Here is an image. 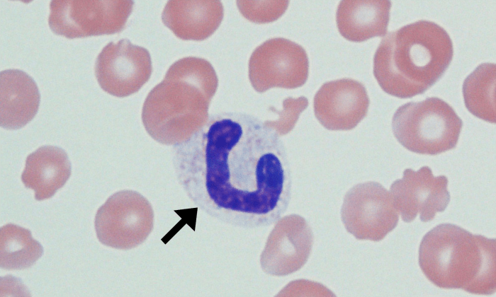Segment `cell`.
I'll list each match as a JSON object with an SVG mask.
<instances>
[{
	"label": "cell",
	"instance_id": "19",
	"mask_svg": "<svg viewBox=\"0 0 496 297\" xmlns=\"http://www.w3.org/2000/svg\"><path fill=\"white\" fill-rule=\"evenodd\" d=\"M288 1H237V5L247 20L265 23L277 20L286 10Z\"/></svg>",
	"mask_w": 496,
	"mask_h": 297
},
{
	"label": "cell",
	"instance_id": "16",
	"mask_svg": "<svg viewBox=\"0 0 496 297\" xmlns=\"http://www.w3.org/2000/svg\"><path fill=\"white\" fill-rule=\"evenodd\" d=\"M71 175L68 156L62 148L43 146L26 160L21 180L27 188L35 191L37 200L52 197L62 188Z\"/></svg>",
	"mask_w": 496,
	"mask_h": 297
},
{
	"label": "cell",
	"instance_id": "6",
	"mask_svg": "<svg viewBox=\"0 0 496 297\" xmlns=\"http://www.w3.org/2000/svg\"><path fill=\"white\" fill-rule=\"evenodd\" d=\"M133 1H52L48 23L57 35L69 39L121 32Z\"/></svg>",
	"mask_w": 496,
	"mask_h": 297
},
{
	"label": "cell",
	"instance_id": "13",
	"mask_svg": "<svg viewBox=\"0 0 496 297\" xmlns=\"http://www.w3.org/2000/svg\"><path fill=\"white\" fill-rule=\"evenodd\" d=\"M223 16L220 1H169L162 20L177 37L202 41L218 29Z\"/></svg>",
	"mask_w": 496,
	"mask_h": 297
},
{
	"label": "cell",
	"instance_id": "1",
	"mask_svg": "<svg viewBox=\"0 0 496 297\" xmlns=\"http://www.w3.org/2000/svg\"><path fill=\"white\" fill-rule=\"evenodd\" d=\"M174 167L191 202L232 226H271L290 204L286 147L274 127L252 115H212L189 139L174 146Z\"/></svg>",
	"mask_w": 496,
	"mask_h": 297
},
{
	"label": "cell",
	"instance_id": "11",
	"mask_svg": "<svg viewBox=\"0 0 496 297\" xmlns=\"http://www.w3.org/2000/svg\"><path fill=\"white\" fill-rule=\"evenodd\" d=\"M445 175L435 177L428 166L417 171L405 169L402 179L393 182L390 195L402 219L407 223L417 215L423 222L432 221L445 210L450 201Z\"/></svg>",
	"mask_w": 496,
	"mask_h": 297
},
{
	"label": "cell",
	"instance_id": "8",
	"mask_svg": "<svg viewBox=\"0 0 496 297\" xmlns=\"http://www.w3.org/2000/svg\"><path fill=\"white\" fill-rule=\"evenodd\" d=\"M248 69L252 87L261 93L271 88L293 89L304 85L308 77L309 62L302 46L276 37L254 50Z\"/></svg>",
	"mask_w": 496,
	"mask_h": 297
},
{
	"label": "cell",
	"instance_id": "3",
	"mask_svg": "<svg viewBox=\"0 0 496 297\" xmlns=\"http://www.w3.org/2000/svg\"><path fill=\"white\" fill-rule=\"evenodd\" d=\"M453 55L451 39L438 24L420 20L383 37L373 57V74L388 94H422L444 74Z\"/></svg>",
	"mask_w": 496,
	"mask_h": 297
},
{
	"label": "cell",
	"instance_id": "14",
	"mask_svg": "<svg viewBox=\"0 0 496 297\" xmlns=\"http://www.w3.org/2000/svg\"><path fill=\"white\" fill-rule=\"evenodd\" d=\"M40 96L35 82L24 71L0 74V124L8 129L23 127L36 115Z\"/></svg>",
	"mask_w": 496,
	"mask_h": 297
},
{
	"label": "cell",
	"instance_id": "12",
	"mask_svg": "<svg viewBox=\"0 0 496 297\" xmlns=\"http://www.w3.org/2000/svg\"><path fill=\"white\" fill-rule=\"evenodd\" d=\"M369 98L363 83L344 78L324 83L313 100L319 122L329 130H350L366 116Z\"/></svg>",
	"mask_w": 496,
	"mask_h": 297
},
{
	"label": "cell",
	"instance_id": "18",
	"mask_svg": "<svg viewBox=\"0 0 496 297\" xmlns=\"http://www.w3.org/2000/svg\"><path fill=\"white\" fill-rule=\"evenodd\" d=\"M43 247L29 230L8 223L0 229V266L6 270L30 267L42 255Z\"/></svg>",
	"mask_w": 496,
	"mask_h": 297
},
{
	"label": "cell",
	"instance_id": "9",
	"mask_svg": "<svg viewBox=\"0 0 496 297\" xmlns=\"http://www.w3.org/2000/svg\"><path fill=\"white\" fill-rule=\"evenodd\" d=\"M341 216L349 233L359 240L373 241L383 240L399 220L390 194L376 182L351 188L345 194Z\"/></svg>",
	"mask_w": 496,
	"mask_h": 297
},
{
	"label": "cell",
	"instance_id": "5",
	"mask_svg": "<svg viewBox=\"0 0 496 297\" xmlns=\"http://www.w3.org/2000/svg\"><path fill=\"white\" fill-rule=\"evenodd\" d=\"M463 122L444 100L427 98L398 107L392 120L397 140L407 150L437 155L456 147Z\"/></svg>",
	"mask_w": 496,
	"mask_h": 297
},
{
	"label": "cell",
	"instance_id": "4",
	"mask_svg": "<svg viewBox=\"0 0 496 297\" xmlns=\"http://www.w3.org/2000/svg\"><path fill=\"white\" fill-rule=\"evenodd\" d=\"M495 239L442 223L423 237L419 264L435 286L491 295L496 289Z\"/></svg>",
	"mask_w": 496,
	"mask_h": 297
},
{
	"label": "cell",
	"instance_id": "2",
	"mask_svg": "<svg viewBox=\"0 0 496 297\" xmlns=\"http://www.w3.org/2000/svg\"><path fill=\"white\" fill-rule=\"evenodd\" d=\"M218 78L205 59L188 57L175 62L143 104V125L155 141L176 146L189 139L209 119L208 109Z\"/></svg>",
	"mask_w": 496,
	"mask_h": 297
},
{
	"label": "cell",
	"instance_id": "17",
	"mask_svg": "<svg viewBox=\"0 0 496 297\" xmlns=\"http://www.w3.org/2000/svg\"><path fill=\"white\" fill-rule=\"evenodd\" d=\"M496 66L493 63L479 65L463 84L465 105L475 117L495 123Z\"/></svg>",
	"mask_w": 496,
	"mask_h": 297
},
{
	"label": "cell",
	"instance_id": "7",
	"mask_svg": "<svg viewBox=\"0 0 496 297\" xmlns=\"http://www.w3.org/2000/svg\"><path fill=\"white\" fill-rule=\"evenodd\" d=\"M154 214L143 196L132 190L111 195L98 209L95 230L105 245L127 250L142 243L152 231Z\"/></svg>",
	"mask_w": 496,
	"mask_h": 297
},
{
	"label": "cell",
	"instance_id": "15",
	"mask_svg": "<svg viewBox=\"0 0 496 297\" xmlns=\"http://www.w3.org/2000/svg\"><path fill=\"white\" fill-rule=\"evenodd\" d=\"M390 1H341L336 13L340 34L351 42L383 37L388 30Z\"/></svg>",
	"mask_w": 496,
	"mask_h": 297
},
{
	"label": "cell",
	"instance_id": "10",
	"mask_svg": "<svg viewBox=\"0 0 496 297\" xmlns=\"http://www.w3.org/2000/svg\"><path fill=\"white\" fill-rule=\"evenodd\" d=\"M95 75L108 93L123 98L137 92L152 71L149 51L127 39L106 45L96 58Z\"/></svg>",
	"mask_w": 496,
	"mask_h": 297
}]
</instances>
